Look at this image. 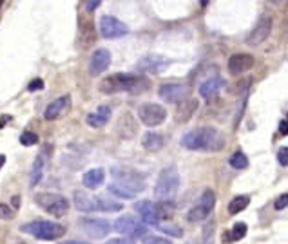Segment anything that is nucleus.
I'll return each mask as SVG.
<instances>
[{
  "mask_svg": "<svg viewBox=\"0 0 288 244\" xmlns=\"http://www.w3.org/2000/svg\"><path fill=\"white\" fill-rule=\"evenodd\" d=\"M223 87V80L220 76H212V78L205 80L200 85V96L201 98H212L214 94H218V91Z\"/></svg>",
  "mask_w": 288,
  "mask_h": 244,
  "instance_id": "b1692460",
  "label": "nucleus"
},
{
  "mask_svg": "<svg viewBox=\"0 0 288 244\" xmlns=\"http://www.w3.org/2000/svg\"><path fill=\"white\" fill-rule=\"evenodd\" d=\"M94 201H96V210L100 212H120L123 208L122 203L109 199V197H102V195H94Z\"/></svg>",
  "mask_w": 288,
  "mask_h": 244,
  "instance_id": "393cba45",
  "label": "nucleus"
},
{
  "mask_svg": "<svg viewBox=\"0 0 288 244\" xmlns=\"http://www.w3.org/2000/svg\"><path fill=\"white\" fill-rule=\"evenodd\" d=\"M109 65H111V53H109V49H96L89 60V73L93 74V76H100L103 71H107Z\"/></svg>",
  "mask_w": 288,
  "mask_h": 244,
  "instance_id": "2eb2a0df",
  "label": "nucleus"
},
{
  "mask_svg": "<svg viewBox=\"0 0 288 244\" xmlns=\"http://www.w3.org/2000/svg\"><path fill=\"white\" fill-rule=\"evenodd\" d=\"M103 179H105V172H103V168H91V170H87L85 174H83L82 177V183L83 186H87V188H98V186L102 185Z\"/></svg>",
  "mask_w": 288,
  "mask_h": 244,
  "instance_id": "5701e85b",
  "label": "nucleus"
},
{
  "mask_svg": "<svg viewBox=\"0 0 288 244\" xmlns=\"http://www.w3.org/2000/svg\"><path fill=\"white\" fill-rule=\"evenodd\" d=\"M73 199H74V206H76L80 212L89 214V212L96 210V201H94V195L87 194V192L76 190L73 194Z\"/></svg>",
  "mask_w": 288,
  "mask_h": 244,
  "instance_id": "aec40b11",
  "label": "nucleus"
},
{
  "mask_svg": "<svg viewBox=\"0 0 288 244\" xmlns=\"http://www.w3.org/2000/svg\"><path fill=\"white\" fill-rule=\"evenodd\" d=\"M24 234H31L40 241H56L65 234V228L53 221H33L22 226Z\"/></svg>",
  "mask_w": 288,
  "mask_h": 244,
  "instance_id": "20e7f679",
  "label": "nucleus"
},
{
  "mask_svg": "<svg viewBox=\"0 0 288 244\" xmlns=\"http://www.w3.org/2000/svg\"><path fill=\"white\" fill-rule=\"evenodd\" d=\"M180 188V174H178L176 166H167L163 168L154 186V195L160 201H171L178 194Z\"/></svg>",
  "mask_w": 288,
  "mask_h": 244,
  "instance_id": "7ed1b4c3",
  "label": "nucleus"
},
{
  "mask_svg": "<svg viewBox=\"0 0 288 244\" xmlns=\"http://www.w3.org/2000/svg\"><path fill=\"white\" fill-rule=\"evenodd\" d=\"M138 118L147 127H158L167 120V111L158 103H143L138 109Z\"/></svg>",
  "mask_w": 288,
  "mask_h": 244,
  "instance_id": "1a4fd4ad",
  "label": "nucleus"
},
{
  "mask_svg": "<svg viewBox=\"0 0 288 244\" xmlns=\"http://www.w3.org/2000/svg\"><path fill=\"white\" fill-rule=\"evenodd\" d=\"M102 2H103V0H89L87 5H85V9H87V11H94L98 5L102 4Z\"/></svg>",
  "mask_w": 288,
  "mask_h": 244,
  "instance_id": "4c0bfd02",
  "label": "nucleus"
},
{
  "mask_svg": "<svg viewBox=\"0 0 288 244\" xmlns=\"http://www.w3.org/2000/svg\"><path fill=\"white\" fill-rule=\"evenodd\" d=\"M196 109H198V100H183V102L178 103V109H176V122L178 123H185L191 120V116L196 113Z\"/></svg>",
  "mask_w": 288,
  "mask_h": 244,
  "instance_id": "4be33fe9",
  "label": "nucleus"
},
{
  "mask_svg": "<svg viewBox=\"0 0 288 244\" xmlns=\"http://www.w3.org/2000/svg\"><path fill=\"white\" fill-rule=\"evenodd\" d=\"M279 132H281V136H287V134H288L287 120H281V123H279Z\"/></svg>",
  "mask_w": 288,
  "mask_h": 244,
  "instance_id": "ea45409f",
  "label": "nucleus"
},
{
  "mask_svg": "<svg viewBox=\"0 0 288 244\" xmlns=\"http://www.w3.org/2000/svg\"><path fill=\"white\" fill-rule=\"evenodd\" d=\"M142 145L145 150L156 152L163 146V137H161L160 134H156V132H147L145 136L142 137Z\"/></svg>",
  "mask_w": 288,
  "mask_h": 244,
  "instance_id": "a878e982",
  "label": "nucleus"
},
{
  "mask_svg": "<svg viewBox=\"0 0 288 244\" xmlns=\"http://www.w3.org/2000/svg\"><path fill=\"white\" fill-rule=\"evenodd\" d=\"M80 226L85 232V235H89L91 239H103L111 234V223L105 219H91V217H83L80 221Z\"/></svg>",
  "mask_w": 288,
  "mask_h": 244,
  "instance_id": "ddd939ff",
  "label": "nucleus"
},
{
  "mask_svg": "<svg viewBox=\"0 0 288 244\" xmlns=\"http://www.w3.org/2000/svg\"><path fill=\"white\" fill-rule=\"evenodd\" d=\"M105 244H136L132 239H111Z\"/></svg>",
  "mask_w": 288,
  "mask_h": 244,
  "instance_id": "58836bf2",
  "label": "nucleus"
},
{
  "mask_svg": "<svg viewBox=\"0 0 288 244\" xmlns=\"http://www.w3.org/2000/svg\"><path fill=\"white\" fill-rule=\"evenodd\" d=\"M114 230L118 234L125 235L127 239H138V237H143L147 234V225L132 215H122L114 223Z\"/></svg>",
  "mask_w": 288,
  "mask_h": 244,
  "instance_id": "423d86ee",
  "label": "nucleus"
},
{
  "mask_svg": "<svg viewBox=\"0 0 288 244\" xmlns=\"http://www.w3.org/2000/svg\"><path fill=\"white\" fill-rule=\"evenodd\" d=\"M44 87V82H42V80L40 78H36V80H33V82L29 83V85H27V89H29L31 93H33V91H40V89Z\"/></svg>",
  "mask_w": 288,
  "mask_h": 244,
  "instance_id": "e433bc0d",
  "label": "nucleus"
},
{
  "mask_svg": "<svg viewBox=\"0 0 288 244\" xmlns=\"http://www.w3.org/2000/svg\"><path fill=\"white\" fill-rule=\"evenodd\" d=\"M11 203H13V206H15V208H18V206H20V197H18V195L11 197Z\"/></svg>",
  "mask_w": 288,
  "mask_h": 244,
  "instance_id": "a19ab883",
  "label": "nucleus"
},
{
  "mask_svg": "<svg viewBox=\"0 0 288 244\" xmlns=\"http://www.w3.org/2000/svg\"><path fill=\"white\" fill-rule=\"evenodd\" d=\"M13 217H15V214H13V210H11L9 206H7V205H2V203H0V219L11 221Z\"/></svg>",
  "mask_w": 288,
  "mask_h": 244,
  "instance_id": "72a5a7b5",
  "label": "nucleus"
},
{
  "mask_svg": "<svg viewBox=\"0 0 288 244\" xmlns=\"http://www.w3.org/2000/svg\"><path fill=\"white\" fill-rule=\"evenodd\" d=\"M4 163H5V156H0V166L4 165Z\"/></svg>",
  "mask_w": 288,
  "mask_h": 244,
  "instance_id": "37998d69",
  "label": "nucleus"
},
{
  "mask_svg": "<svg viewBox=\"0 0 288 244\" xmlns=\"http://www.w3.org/2000/svg\"><path fill=\"white\" fill-rule=\"evenodd\" d=\"M2 4H4V0H0V5H2Z\"/></svg>",
  "mask_w": 288,
  "mask_h": 244,
  "instance_id": "49530a36",
  "label": "nucleus"
},
{
  "mask_svg": "<svg viewBox=\"0 0 288 244\" xmlns=\"http://www.w3.org/2000/svg\"><path fill=\"white\" fill-rule=\"evenodd\" d=\"M149 87V80L136 76V74L118 73L111 74L103 78L100 83V91L105 94H116V93H140L143 89Z\"/></svg>",
  "mask_w": 288,
  "mask_h": 244,
  "instance_id": "f03ea898",
  "label": "nucleus"
},
{
  "mask_svg": "<svg viewBox=\"0 0 288 244\" xmlns=\"http://www.w3.org/2000/svg\"><path fill=\"white\" fill-rule=\"evenodd\" d=\"M49 152L51 148H42L38 152V156L34 157V163H33V168H31V186L38 185L40 179L44 177V172H45V166H47V159H49Z\"/></svg>",
  "mask_w": 288,
  "mask_h": 244,
  "instance_id": "6ab92c4d",
  "label": "nucleus"
},
{
  "mask_svg": "<svg viewBox=\"0 0 288 244\" xmlns=\"http://www.w3.org/2000/svg\"><path fill=\"white\" fill-rule=\"evenodd\" d=\"M158 230H161L163 234L171 235V237H183V230L180 228V226H174V225H158Z\"/></svg>",
  "mask_w": 288,
  "mask_h": 244,
  "instance_id": "7c9ffc66",
  "label": "nucleus"
},
{
  "mask_svg": "<svg viewBox=\"0 0 288 244\" xmlns=\"http://www.w3.org/2000/svg\"><path fill=\"white\" fill-rule=\"evenodd\" d=\"M288 205V195L287 194H281L276 201V210H285Z\"/></svg>",
  "mask_w": 288,
  "mask_h": 244,
  "instance_id": "c9c22d12",
  "label": "nucleus"
},
{
  "mask_svg": "<svg viewBox=\"0 0 288 244\" xmlns=\"http://www.w3.org/2000/svg\"><path fill=\"white\" fill-rule=\"evenodd\" d=\"M112 177H114V183H120V185L127 186L129 190L136 192V194L145 188V185H143V176L140 172L131 170V168H112Z\"/></svg>",
  "mask_w": 288,
  "mask_h": 244,
  "instance_id": "6e6552de",
  "label": "nucleus"
},
{
  "mask_svg": "<svg viewBox=\"0 0 288 244\" xmlns=\"http://www.w3.org/2000/svg\"><path fill=\"white\" fill-rule=\"evenodd\" d=\"M167 65H169V60L160 56V54H147V56H143V58L138 62V69H140L142 73H151V74L165 71Z\"/></svg>",
  "mask_w": 288,
  "mask_h": 244,
  "instance_id": "dca6fc26",
  "label": "nucleus"
},
{
  "mask_svg": "<svg viewBox=\"0 0 288 244\" xmlns=\"http://www.w3.org/2000/svg\"><path fill=\"white\" fill-rule=\"evenodd\" d=\"M181 146L187 150H205L218 152L225 146V136L214 127H201L187 132L181 137Z\"/></svg>",
  "mask_w": 288,
  "mask_h": 244,
  "instance_id": "f257e3e1",
  "label": "nucleus"
},
{
  "mask_svg": "<svg viewBox=\"0 0 288 244\" xmlns=\"http://www.w3.org/2000/svg\"><path fill=\"white\" fill-rule=\"evenodd\" d=\"M109 192H111L112 195L120 197V199H132V197L136 195V192L129 190L127 186L120 185V183H112V185H109Z\"/></svg>",
  "mask_w": 288,
  "mask_h": 244,
  "instance_id": "cd10ccee",
  "label": "nucleus"
},
{
  "mask_svg": "<svg viewBox=\"0 0 288 244\" xmlns=\"http://www.w3.org/2000/svg\"><path fill=\"white\" fill-rule=\"evenodd\" d=\"M245 235H247V225H245V223H238V225L232 226L229 235H225V241L234 243V241H241Z\"/></svg>",
  "mask_w": 288,
  "mask_h": 244,
  "instance_id": "c85d7f7f",
  "label": "nucleus"
},
{
  "mask_svg": "<svg viewBox=\"0 0 288 244\" xmlns=\"http://www.w3.org/2000/svg\"><path fill=\"white\" fill-rule=\"evenodd\" d=\"M272 25H274L272 16L263 15L261 18L258 20V24H256L254 29L250 31V34L247 36V44L252 45V47H258V45H261L265 40L270 36V33H272Z\"/></svg>",
  "mask_w": 288,
  "mask_h": 244,
  "instance_id": "f8f14e48",
  "label": "nucleus"
},
{
  "mask_svg": "<svg viewBox=\"0 0 288 244\" xmlns=\"http://www.w3.org/2000/svg\"><path fill=\"white\" fill-rule=\"evenodd\" d=\"M278 161L281 166H287L288 165V148L287 146H281L278 150Z\"/></svg>",
  "mask_w": 288,
  "mask_h": 244,
  "instance_id": "f704fd0d",
  "label": "nucleus"
},
{
  "mask_svg": "<svg viewBox=\"0 0 288 244\" xmlns=\"http://www.w3.org/2000/svg\"><path fill=\"white\" fill-rule=\"evenodd\" d=\"M229 163L232 168H236V170H245V168L249 166V157L245 156L243 152H236V154L230 156Z\"/></svg>",
  "mask_w": 288,
  "mask_h": 244,
  "instance_id": "c756f323",
  "label": "nucleus"
},
{
  "mask_svg": "<svg viewBox=\"0 0 288 244\" xmlns=\"http://www.w3.org/2000/svg\"><path fill=\"white\" fill-rule=\"evenodd\" d=\"M58 244H89V243H83V241H64V243Z\"/></svg>",
  "mask_w": 288,
  "mask_h": 244,
  "instance_id": "79ce46f5",
  "label": "nucleus"
},
{
  "mask_svg": "<svg viewBox=\"0 0 288 244\" xmlns=\"http://www.w3.org/2000/svg\"><path fill=\"white\" fill-rule=\"evenodd\" d=\"M250 203V197H247V195H238V197H234V199L229 203V214L236 215L240 214V212H243L247 206H249Z\"/></svg>",
  "mask_w": 288,
  "mask_h": 244,
  "instance_id": "bb28decb",
  "label": "nucleus"
},
{
  "mask_svg": "<svg viewBox=\"0 0 288 244\" xmlns=\"http://www.w3.org/2000/svg\"><path fill=\"white\" fill-rule=\"evenodd\" d=\"M269 2H272V4H278V2H281V0H269Z\"/></svg>",
  "mask_w": 288,
  "mask_h": 244,
  "instance_id": "c03bdc74",
  "label": "nucleus"
},
{
  "mask_svg": "<svg viewBox=\"0 0 288 244\" xmlns=\"http://www.w3.org/2000/svg\"><path fill=\"white\" fill-rule=\"evenodd\" d=\"M201 4H203V5H205V4H207V0H201Z\"/></svg>",
  "mask_w": 288,
  "mask_h": 244,
  "instance_id": "a18cd8bd",
  "label": "nucleus"
},
{
  "mask_svg": "<svg viewBox=\"0 0 288 244\" xmlns=\"http://www.w3.org/2000/svg\"><path fill=\"white\" fill-rule=\"evenodd\" d=\"M254 65V58L247 53L232 54L229 58V73L230 74H243Z\"/></svg>",
  "mask_w": 288,
  "mask_h": 244,
  "instance_id": "f3484780",
  "label": "nucleus"
},
{
  "mask_svg": "<svg viewBox=\"0 0 288 244\" xmlns=\"http://www.w3.org/2000/svg\"><path fill=\"white\" fill-rule=\"evenodd\" d=\"M216 205V195L212 190H205L200 195V199L196 203V206H192L189 214H187V221L191 223H200V221H205L209 217V214L214 210Z\"/></svg>",
  "mask_w": 288,
  "mask_h": 244,
  "instance_id": "0eeeda50",
  "label": "nucleus"
},
{
  "mask_svg": "<svg viewBox=\"0 0 288 244\" xmlns=\"http://www.w3.org/2000/svg\"><path fill=\"white\" fill-rule=\"evenodd\" d=\"M69 105H71V98H69V96L56 98V100H53V102L45 107L44 118L47 120V122H53V120H56V118H60V116H64V114L67 113Z\"/></svg>",
  "mask_w": 288,
  "mask_h": 244,
  "instance_id": "a211bd4d",
  "label": "nucleus"
},
{
  "mask_svg": "<svg viewBox=\"0 0 288 244\" xmlns=\"http://www.w3.org/2000/svg\"><path fill=\"white\" fill-rule=\"evenodd\" d=\"M189 93H191V89H189V85H185V83H165V85H161V87L158 89L160 98L167 103L183 102V100L189 98Z\"/></svg>",
  "mask_w": 288,
  "mask_h": 244,
  "instance_id": "9b49d317",
  "label": "nucleus"
},
{
  "mask_svg": "<svg viewBox=\"0 0 288 244\" xmlns=\"http://www.w3.org/2000/svg\"><path fill=\"white\" fill-rule=\"evenodd\" d=\"M18 244H24V243H18Z\"/></svg>",
  "mask_w": 288,
  "mask_h": 244,
  "instance_id": "de8ad7c7",
  "label": "nucleus"
},
{
  "mask_svg": "<svg viewBox=\"0 0 288 244\" xmlns=\"http://www.w3.org/2000/svg\"><path fill=\"white\" fill-rule=\"evenodd\" d=\"M34 201H36V205H38L42 210L54 215V217H62V215H65L69 212V201L60 194L42 192V194L34 195Z\"/></svg>",
  "mask_w": 288,
  "mask_h": 244,
  "instance_id": "39448f33",
  "label": "nucleus"
},
{
  "mask_svg": "<svg viewBox=\"0 0 288 244\" xmlns=\"http://www.w3.org/2000/svg\"><path fill=\"white\" fill-rule=\"evenodd\" d=\"M143 244H172L169 239H163V237H156V235H147L143 239Z\"/></svg>",
  "mask_w": 288,
  "mask_h": 244,
  "instance_id": "473e14b6",
  "label": "nucleus"
},
{
  "mask_svg": "<svg viewBox=\"0 0 288 244\" xmlns=\"http://www.w3.org/2000/svg\"><path fill=\"white\" fill-rule=\"evenodd\" d=\"M111 107H107V105H102V107H98L94 113H91L87 116V125L89 127H94V128H100L103 127L105 123H109V120H111Z\"/></svg>",
  "mask_w": 288,
  "mask_h": 244,
  "instance_id": "412c9836",
  "label": "nucleus"
},
{
  "mask_svg": "<svg viewBox=\"0 0 288 244\" xmlns=\"http://www.w3.org/2000/svg\"><path fill=\"white\" fill-rule=\"evenodd\" d=\"M20 143L24 146H31V145H36L38 143V136L34 132H22L20 136Z\"/></svg>",
  "mask_w": 288,
  "mask_h": 244,
  "instance_id": "2f4dec72",
  "label": "nucleus"
},
{
  "mask_svg": "<svg viewBox=\"0 0 288 244\" xmlns=\"http://www.w3.org/2000/svg\"><path fill=\"white\" fill-rule=\"evenodd\" d=\"M100 33H102L103 38L114 40V38H122L129 33V27L123 24L122 20L114 18L111 15H103L100 18Z\"/></svg>",
  "mask_w": 288,
  "mask_h": 244,
  "instance_id": "9d476101",
  "label": "nucleus"
},
{
  "mask_svg": "<svg viewBox=\"0 0 288 244\" xmlns=\"http://www.w3.org/2000/svg\"><path fill=\"white\" fill-rule=\"evenodd\" d=\"M134 210L140 215V219L145 223L147 226H158L160 225V206L158 203L152 201H138L134 203Z\"/></svg>",
  "mask_w": 288,
  "mask_h": 244,
  "instance_id": "4468645a",
  "label": "nucleus"
}]
</instances>
